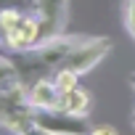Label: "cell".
<instances>
[{"mask_svg":"<svg viewBox=\"0 0 135 135\" xmlns=\"http://www.w3.org/2000/svg\"><path fill=\"white\" fill-rule=\"evenodd\" d=\"M35 132L45 135H74V132H90L88 117H77L64 109H35Z\"/></svg>","mask_w":135,"mask_h":135,"instance_id":"cell-1","label":"cell"},{"mask_svg":"<svg viewBox=\"0 0 135 135\" xmlns=\"http://www.w3.org/2000/svg\"><path fill=\"white\" fill-rule=\"evenodd\" d=\"M109 50H111V40L109 37H82L74 45V50L69 53V58L64 61V66L74 69L77 74H88L90 69H95L106 58Z\"/></svg>","mask_w":135,"mask_h":135,"instance_id":"cell-2","label":"cell"},{"mask_svg":"<svg viewBox=\"0 0 135 135\" xmlns=\"http://www.w3.org/2000/svg\"><path fill=\"white\" fill-rule=\"evenodd\" d=\"M40 40H42V24H40V16L35 11L24 13L21 24L13 32L3 35V45L8 50H27V48H35Z\"/></svg>","mask_w":135,"mask_h":135,"instance_id":"cell-3","label":"cell"},{"mask_svg":"<svg viewBox=\"0 0 135 135\" xmlns=\"http://www.w3.org/2000/svg\"><path fill=\"white\" fill-rule=\"evenodd\" d=\"M42 24V40L61 35L66 29V19H69V0H40L35 11Z\"/></svg>","mask_w":135,"mask_h":135,"instance_id":"cell-4","label":"cell"},{"mask_svg":"<svg viewBox=\"0 0 135 135\" xmlns=\"http://www.w3.org/2000/svg\"><path fill=\"white\" fill-rule=\"evenodd\" d=\"M27 98L35 109H61V93H58L56 82L48 77H37L27 88Z\"/></svg>","mask_w":135,"mask_h":135,"instance_id":"cell-5","label":"cell"},{"mask_svg":"<svg viewBox=\"0 0 135 135\" xmlns=\"http://www.w3.org/2000/svg\"><path fill=\"white\" fill-rule=\"evenodd\" d=\"M90 106H93V98H90V90H85L82 85L72 88L69 93L61 95V109L69 111V114H77V117H88L90 114Z\"/></svg>","mask_w":135,"mask_h":135,"instance_id":"cell-6","label":"cell"},{"mask_svg":"<svg viewBox=\"0 0 135 135\" xmlns=\"http://www.w3.org/2000/svg\"><path fill=\"white\" fill-rule=\"evenodd\" d=\"M21 85H24V80H21V74L16 72L13 61H11L8 56H0V90H16V88H21Z\"/></svg>","mask_w":135,"mask_h":135,"instance_id":"cell-7","label":"cell"},{"mask_svg":"<svg viewBox=\"0 0 135 135\" xmlns=\"http://www.w3.org/2000/svg\"><path fill=\"white\" fill-rule=\"evenodd\" d=\"M80 77H82V74H77L74 69H69V66H58V69L53 72V82H56V88H58L61 95L69 93L72 88H77V85H80Z\"/></svg>","mask_w":135,"mask_h":135,"instance_id":"cell-8","label":"cell"},{"mask_svg":"<svg viewBox=\"0 0 135 135\" xmlns=\"http://www.w3.org/2000/svg\"><path fill=\"white\" fill-rule=\"evenodd\" d=\"M24 13H29V11H21V8H3V11H0V37L13 32L21 24Z\"/></svg>","mask_w":135,"mask_h":135,"instance_id":"cell-9","label":"cell"},{"mask_svg":"<svg viewBox=\"0 0 135 135\" xmlns=\"http://www.w3.org/2000/svg\"><path fill=\"white\" fill-rule=\"evenodd\" d=\"M122 21H124L127 35L135 42V0H124V3H122Z\"/></svg>","mask_w":135,"mask_h":135,"instance_id":"cell-10","label":"cell"},{"mask_svg":"<svg viewBox=\"0 0 135 135\" xmlns=\"http://www.w3.org/2000/svg\"><path fill=\"white\" fill-rule=\"evenodd\" d=\"M40 0H0V11L3 8H21V11H37Z\"/></svg>","mask_w":135,"mask_h":135,"instance_id":"cell-11","label":"cell"},{"mask_svg":"<svg viewBox=\"0 0 135 135\" xmlns=\"http://www.w3.org/2000/svg\"><path fill=\"white\" fill-rule=\"evenodd\" d=\"M90 132H95V135H114L117 130L111 124H98V127H90Z\"/></svg>","mask_w":135,"mask_h":135,"instance_id":"cell-12","label":"cell"},{"mask_svg":"<svg viewBox=\"0 0 135 135\" xmlns=\"http://www.w3.org/2000/svg\"><path fill=\"white\" fill-rule=\"evenodd\" d=\"M127 85H130V88H132V90H135V72H132V74H130V77H127Z\"/></svg>","mask_w":135,"mask_h":135,"instance_id":"cell-13","label":"cell"},{"mask_svg":"<svg viewBox=\"0 0 135 135\" xmlns=\"http://www.w3.org/2000/svg\"><path fill=\"white\" fill-rule=\"evenodd\" d=\"M132 124H135V114H132Z\"/></svg>","mask_w":135,"mask_h":135,"instance_id":"cell-14","label":"cell"}]
</instances>
